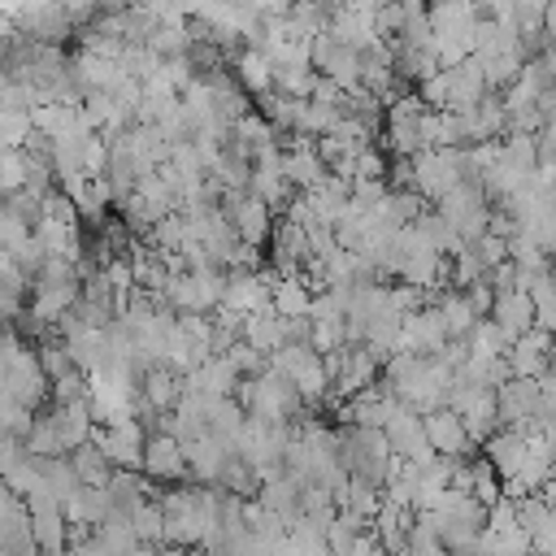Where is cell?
<instances>
[{
  "instance_id": "4",
  "label": "cell",
  "mask_w": 556,
  "mask_h": 556,
  "mask_svg": "<svg viewBox=\"0 0 556 556\" xmlns=\"http://www.w3.org/2000/svg\"><path fill=\"white\" fill-rule=\"evenodd\" d=\"M217 304H226L235 313H252V308L269 304V282L261 274H252V269H235V274H226V287H222Z\"/></svg>"
},
{
  "instance_id": "3",
  "label": "cell",
  "mask_w": 556,
  "mask_h": 556,
  "mask_svg": "<svg viewBox=\"0 0 556 556\" xmlns=\"http://www.w3.org/2000/svg\"><path fill=\"white\" fill-rule=\"evenodd\" d=\"M508 369L513 374H526V378H539V374H547V356H552V334L547 330H539V326H530V330H521L513 343H508Z\"/></svg>"
},
{
  "instance_id": "6",
  "label": "cell",
  "mask_w": 556,
  "mask_h": 556,
  "mask_svg": "<svg viewBox=\"0 0 556 556\" xmlns=\"http://www.w3.org/2000/svg\"><path fill=\"white\" fill-rule=\"evenodd\" d=\"M491 317L517 339L521 330L534 326V300H530V291H521V287H504V291H495V300H491Z\"/></svg>"
},
{
  "instance_id": "7",
  "label": "cell",
  "mask_w": 556,
  "mask_h": 556,
  "mask_svg": "<svg viewBox=\"0 0 556 556\" xmlns=\"http://www.w3.org/2000/svg\"><path fill=\"white\" fill-rule=\"evenodd\" d=\"M239 87L243 91H269L274 87V65H269V56L256 48V52H243L239 56Z\"/></svg>"
},
{
  "instance_id": "2",
  "label": "cell",
  "mask_w": 556,
  "mask_h": 556,
  "mask_svg": "<svg viewBox=\"0 0 556 556\" xmlns=\"http://www.w3.org/2000/svg\"><path fill=\"white\" fill-rule=\"evenodd\" d=\"M421 421H426V439H430L434 452H443V456H469L473 439H469V430H465V421H460L456 408L439 404V408L421 413Z\"/></svg>"
},
{
  "instance_id": "1",
  "label": "cell",
  "mask_w": 556,
  "mask_h": 556,
  "mask_svg": "<svg viewBox=\"0 0 556 556\" xmlns=\"http://www.w3.org/2000/svg\"><path fill=\"white\" fill-rule=\"evenodd\" d=\"M534 408H539V378L513 374V378H504L495 387V417H500V426L526 430V426H534Z\"/></svg>"
},
{
  "instance_id": "5",
  "label": "cell",
  "mask_w": 556,
  "mask_h": 556,
  "mask_svg": "<svg viewBox=\"0 0 556 556\" xmlns=\"http://www.w3.org/2000/svg\"><path fill=\"white\" fill-rule=\"evenodd\" d=\"M143 469H148L152 478H182V473H187L182 443H178L169 430H161V434L143 439Z\"/></svg>"
}]
</instances>
